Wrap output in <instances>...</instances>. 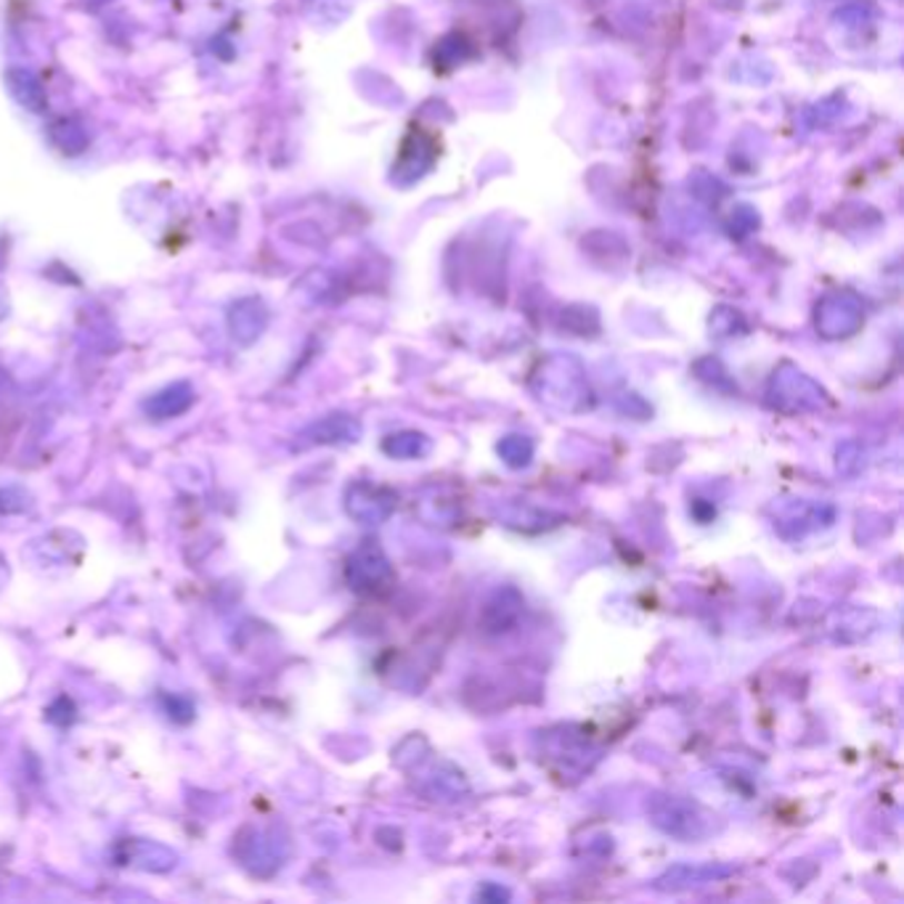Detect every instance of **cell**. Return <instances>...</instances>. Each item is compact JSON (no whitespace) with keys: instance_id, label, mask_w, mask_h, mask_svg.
I'll return each mask as SVG.
<instances>
[{"instance_id":"cell-1","label":"cell","mask_w":904,"mask_h":904,"mask_svg":"<svg viewBox=\"0 0 904 904\" xmlns=\"http://www.w3.org/2000/svg\"><path fill=\"white\" fill-rule=\"evenodd\" d=\"M655 825L664 827L666 833L679 838H698L706 831V819H701V812L695 804L679 802V798H664L655 809Z\"/></svg>"}]
</instances>
